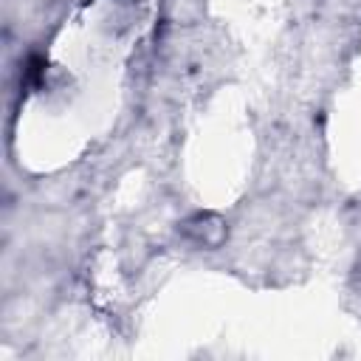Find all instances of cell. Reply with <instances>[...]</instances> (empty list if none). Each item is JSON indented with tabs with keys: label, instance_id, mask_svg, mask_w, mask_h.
Returning a JSON list of instances; mask_svg holds the SVG:
<instances>
[{
	"label": "cell",
	"instance_id": "obj_1",
	"mask_svg": "<svg viewBox=\"0 0 361 361\" xmlns=\"http://www.w3.org/2000/svg\"><path fill=\"white\" fill-rule=\"evenodd\" d=\"M183 231H186L189 240H195V243L203 245V248H214V245H220L223 237H226V226H223V220L214 217V214H195L192 220L183 223Z\"/></svg>",
	"mask_w": 361,
	"mask_h": 361
},
{
	"label": "cell",
	"instance_id": "obj_2",
	"mask_svg": "<svg viewBox=\"0 0 361 361\" xmlns=\"http://www.w3.org/2000/svg\"><path fill=\"white\" fill-rule=\"evenodd\" d=\"M353 279H355V288L361 290V259H358V265H355V274H353Z\"/></svg>",
	"mask_w": 361,
	"mask_h": 361
}]
</instances>
